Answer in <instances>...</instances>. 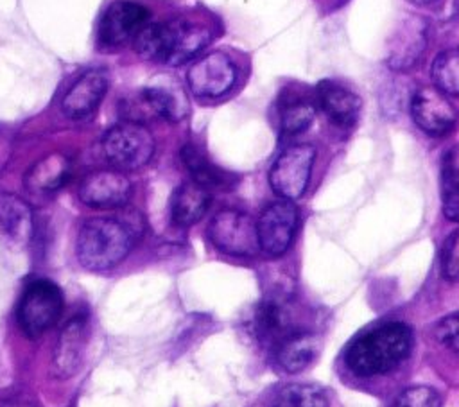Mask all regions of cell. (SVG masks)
Masks as SVG:
<instances>
[{"label": "cell", "mask_w": 459, "mask_h": 407, "mask_svg": "<svg viewBox=\"0 0 459 407\" xmlns=\"http://www.w3.org/2000/svg\"><path fill=\"white\" fill-rule=\"evenodd\" d=\"M443 274L448 280H459V231H455L443 246L441 255Z\"/></svg>", "instance_id": "f1b7e54d"}, {"label": "cell", "mask_w": 459, "mask_h": 407, "mask_svg": "<svg viewBox=\"0 0 459 407\" xmlns=\"http://www.w3.org/2000/svg\"><path fill=\"white\" fill-rule=\"evenodd\" d=\"M443 213L446 219L459 222V186L445 192L443 197Z\"/></svg>", "instance_id": "4dcf8cb0"}, {"label": "cell", "mask_w": 459, "mask_h": 407, "mask_svg": "<svg viewBox=\"0 0 459 407\" xmlns=\"http://www.w3.org/2000/svg\"><path fill=\"white\" fill-rule=\"evenodd\" d=\"M427 38V23L421 18L403 22L389 41L387 65L402 72L412 68L425 52Z\"/></svg>", "instance_id": "2e32d148"}, {"label": "cell", "mask_w": 459, "mask_h": 407, "mask_svg": "<svg viewBox=\"0 0 459 407\" xmlns=\"http://www.w3.org/2000/svg\"><path fill=\"white\" fill-rule=\"evenodd\" d=\"M319 351V339L308 332H292L276 346V359L287 373L310 366Z\"/></svg>", "instance_id": "44dd1931"}, {"label": "cell", "mask_w": 459, "mask_h": 407, "mask_svg": "<svg viewBox=\"0 0 459 407\" xmlns=\"http://www.w3.org/2000/svg\"><path fill=\"white\" fill-rule=\"evenodd\" d=\"M65 308L61 289L45 278L32 280L20 299L18 323L29 339H38L52 328Z\"/></svg>", "instance_id": "5b68a950"}, {"label": "cell", "mask_w": 459, "mask_h": 407, "mask_svg": "<svg viewBox=\"0 0 459 407\" xmlns=\"http://www.w3.org/2000/svg\"><path fill=\"white\" fill-rule=\"evenodd\" d=\"M109 88L106 68H90L81 74L61 99V111L72 120H88L95 115Z\"/></svg>", "instance_id": "4fadbf2b"}, {"label": "cell", "mask_w": 459, "mask_h": 407, "mask_svg": "<svg viewBox=\"0 0 459 407\" xmlns=\"http://www.w3.org/2000/svg\"><path fill=\"white\" fill-rule=\"evenodd\" d=\"M133 229L111 217H93L82 222L75 240L79 264L88 271H108L118 265L131 251Z\"/></svg>", "instance_id": "3957f363"}, {"label": "cell", "mask_w": 459, "mask_h": 407, "mask_svg": "<svg viewBox=\"0 0 459 407\" xmlns=\"http://www.w3.org/2000/svg\"><path fill=\"white\" fill-rule=\"evenodd\" d=\"M430 75L439 91L459 97V48L439 52L432 63Z\"/></svg>", "instance_id": "d4e9b609"}, {"label": "cell", "mask_w": 459, "mask_h": 407, "mask_svg": "<svg viewBox=\"0 0 459 407\" xmlns=\"http://www.w3.org/2000/svg\"><path fill=\"white\" fill-rule=\"evenodd\" d=\"M411 350V328L402 321H389L359 335L346 350V364L359 377L384 375L398 368Z\"/></svg>", "instance_id": "6da1fadb"}, {"label": "cell", "mask_w": 459, "mask_h": 407, "mask_svg": "<svg viewBox=\"0 0 459 407\" xmlns=\"http://www.w3.org/2000/svg\"><path fill=\"white\" fill-rule=\"evenodd\" d=\"M434 337L448 350L459 353V314L441 319L434 328Z\"/></svg>", "instance_id": "83f0119b"}, {"label": "cell", "mask_w": 459, "mask_h": 407, "mask_svg": "<svg viewBox=\"0 0 459 407\" xmlns=\"http://www.w3.org/2000/svg\"><path fill=\"white\" fill-rule=\"evenodd\" d=\"M409 2L418 4V5H425V4H430V2H434V0H409Z\"/></svg>", "instance_id": "d6a6232c"}, {"label": "cell", "mask_w": 459, "mask_h": 407, "mask_svg": "<svg viewBox=\"0 0 459 407\" xmlns=\"http://www.w3.org/2000/svg\"><path fill=\"white\" fill-rule=\"evenodd\" d=\"M235 63L221 50L201 56L186 72L188 88L197 99L222 97L235 86Z\"/></svg>", "instance_id": "9c48e42d"}, {"label": "cell", "mask_w": 459, "mask_h": 407, "mask_svg": "<svg viewBox=\"0 0 459 407\" xmlns=\"http://www.w3.org/2000/svg\"><path fill=\"white\" fill-rule=\"evenodd\" d=\"M210 43V30L185 18L149 22L134 39V50L152 61L183 65L194 59Z\"/></svg>", "instance_id": "7a4b0ae2"}, {"label": "cell", "mask_w": 459, "mask_h": 407, "mask_svg": "<svg viewBox=\"0 0 459 407\" xmlns=\"http://www.w3.org/2000/svg\"><path fill=\"white\" fill-rule=\"evenodd\" d=\"M393 407H441V396L432 387L412 385L396 396Z\"/></svg>", "instance_id": "4316f807"}, {"label": "cell", "mask_w": 459, "mask_h": 407, "mask_svg": "<svg viewBox=\"0 0 459 407\" xmlns=\"http://www.w3.org/2000/svg\"><path fill=\"white\" fill-rule=\"evenodd\" d=\"M316 93L319 108L333 126L344 129L355 124L360 100L353 91L333 81H321L316 88Z\"/></svg>", "instance_id": "e0dca14e"}, {"label": "cell", "mask_w": 459, "mask_h": 407, "mask_svg": "<svg viewBox=\"0 0 459 407\" xmlns=\"http://www.w3.org/2000/svg\"><path fill=\"white\" fill-rule=\"evenodd\" d=\"M411 115L416 126L432 136H443L454 129L459 113L448 97L437 88H420L411 99Z\"/></svg>", "instance_id": "7c38bea8"}, {"label": "cell", "mask_w": 459, "mask_h": 407, "mask_svg": "<svg viewBox=\"0 0 459 407\" xmlns=\"http://www.w3.org/2000/svg\"><path fill=\"white\" fill-rule=\"evenodd\" d=\"M298 226V208L292 201L281 199L267 204L256 221L258 246L267 256L283 255L292 244Z\"/></svg>", "instance_id": "30bf717a"}, {"label": "cell", "mask_w": 459, "mask_h": 407, "mask_svg": "<svg viewBox=\"0 0 459 407\" xmlns=\"http://www.w3.org/2000/svg\"><path fill=\"white\" fill-rule=\"evenodd\" d=\"M151 22V11L138 0H113L102 13L97 27V39L106 48H118L134 43L143 27Z\"/></svg>", "instance_id": "8992f818"}, {"label": "cell", "mask_w": 459, "mask_h": 407, "mask_svg": "<svg viewBox=\"0 0 459 407\" xmlns=\"http://www.w3.org/2000/svg\"><path fill=\"white\" fill-rule=\"evenodd\" d=\"M34 235L30 206L18 195L0 192V242L13 247H25Z\"/></svg>", "instance_id": "9a60e30c"}, {"label": "cell", "mask_w": 459, "mask_h": 407, "mask_svg": "<svg viewBox=\"0 0 459 407\" xmlns=\"http://www.w3.org/2000/svg\"><path fill=\"white\" fill-rule=\"evenodd\" d=\"M441 178H443L445 192L450 190V188L459 186V145L450 147V149L443 154Z\"/></svg>", "instance_id": "f546056e"}, {"label": "cell", "mask_w": 459, "mask_h": 407, "mask_svg": "<svg viewBox=\"0 0 459 407\" xmlns=\"http://www.w3.org/2000/svg\"><path fill=\"white\" fill-rule=\"evenodd\" d=\"M88 339H90L88 316L86 314L74 316L59 332V337L52 350L50 368L54 377L66 380L81 369L86 355Z\"/></svg>", "instance_id": "8fae6325"}, {"label": "cell", "mask_w": 459, "mask_h": 407, "mask_svg": "<svg viewBox=\"0 0 459 407\" xmlns=\"http://www.w3.org/2000/svg\"><path fill=\"white\" fill-rule=\"evenodd\" d=\"M273 407H328V398L314 384H287L274 396Z\"/></svg>", "instance_id": "cb8c5ba5"}, {"label": "cell", "mask_w": 459, "mask_h": 407, "mask_svg": "<svg viewBox=\"0 0 459 407\" xmlns=\"http://www.w3.org/2000/svg\"><path fill=\"white\" fill-rule=\"evenodd\" d=\"M79 199L91 208H118L131 195V181L122 170H95L79 185Z\"/></svg>", "instance_id": "5bb4252c"}, {"label": "cell", "mask_w": 459, "mask_h": 407, "mask_svg": "<svg viewBox=\"0 0 459 407\" xmlns=\"http://www.w3.org/2000/svg\"><path fill=\"white\" fill-rule=\"evenodd\" d=\"M316 149L310 143H294L280 152L269 170L271 188L283 199L301 197L308 186Z\"/></svg>", "instance_id": "52a82bcc"}, {"label": "cell", "mask_w": 459, "mask_h": 407, "mask_svg": "<svg viewBox=\"0 0 459 407\" xmlns=\"http://www.w3.org/2000/svg\"><path fill=\"white\" fill-rule=\"evenodd\" d=\"M287 321L289 316L285 312V307L276 299H265L255 310L251 323L253 333L260 342L278 346L287 335L292 333L287 332Z\"/></svg>", "instance_id": "7402d4cb"}, {"label": "cell", "mask_w": 459, "mask_h": 407, "mask_svg": "<svg viewBox=\"0 0 459 407\" xmlns=\"http://www.w3.org/2000/svg\"><path fill=\"white\" fill-rule=\"evenodd\" d=\"M316 117V106L307 99H290L280 109V127L287 136L303 133Z\"/></svg>", "instance_id": "484cf974"}, {"label": "cell", "mask_w": 459, "mask_h": 407, "mask_svg": "<svg viewBox=\"0 0 459 407\" xmlns=\"http://www.w3.org/2000/svg\"><path fill=\"white\" fill-rule=\"evenodd\" d=\"M208 237L221 253L231 256H251L260 249L256 222L240 210L217 212L210 221Z\"/></svg>", "instance_id": "ba28073f"}, {"label": "cell", "mask_w": 459, "mask_h": 407, "mask_svg": "<svg viewBox=\"0 0 459 407\" xmlns=\"http://www.w3.org/2000/svg\"><path fill=\"white\" fill-rule=\"evenodd\" d=\"M181 161L192 176V181L204 188H224L233 183V178L219 169L197 145L186 143L181 149Z\"/></svg>", "instance_id": "603a6c76"}, {"label": "cell", "mask_w": 459, "mask_h": 407, "mask_svg": "<svg viewBox=\"0 0 459 407\" xmlns=\"http://www.w3.org/2000/svg\"><path fill=\"white\" fill-rule=\"evenodd\" d=\"M104 158L117 170H136L154 154V136L140 122L124 120L109 127L100 142Z\"/></svg>", "instance_id": "277c9868"}, {"label": "cell", "mask_w": 459, "mask_h": 407, "mask_svg": "<svg viewBox=\"0 0 459 407\" xmlns=\"http://www.w3.org/2000/svg\"><path fill=\"white\" fill-rule=\"evenodd\" d=\"M210 206V192L195 181L179 185L170 197V219L178 226L199 222Z\"/></svg>", "instance_id": "ffe728a7"}, {"label": "cell", "mask_w": 459, "mask_h": 407, "mask_svg": "<svg viewBox=\"0 0 459 407\" xmlns=\"http://www.w3.org/2000/svg\"><path fill=\"white\" fill-rule=\"evenodd\" d=\"M0 407H38L34 402L22 398V396H11L0 402Z\"/></svg>", "instance_id": "1f68e13d"}, {"label": "cell", "mask_w": 459, "mask_h": 407, "mask_svg": "<svg viewBox=\"0 0 459 407\" xmlns=\"http://www.w3.org/2000/svg\"><path fill=\"white\" fill-rule=\"evenodd\" d=\"M70 160L63 152H52L36 161L25 174V186L38 195H48L59 190L70 178Z\"/></svg>", "instance_id": "d6986e66"}, {"label": "cell", "mask_w": 459, "mask_h": 407, "mask_svg": "<svg viewBox=\"0 0 459 407\" xmlns=\"http://www.w3.org/2000/svg\"><path fill=\"white\" fill-rule=\"evenodd\" d=\"M134 104L138 111L134 122H138L143 115L160 117L169 122H178L188 111L183 95L169 86H147L140 90L138 97L134 99Z\"/></svg>", "instance_id": "ac0fdd59"}]
</instances>
